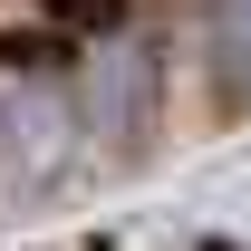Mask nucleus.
<instances>
[{
	"label": "nucleus",
	"instance_id": "obj_1",
	"mask_svg": "<svg viewBox=\"0 0 251 251\" xmlns=\"http://www.w3.org/2000/svg\"><path fill=\"white\" fill-rule=\"evenodd\" d=\"M155 49H145V39H97L87 49V126L97 135H145V116H155Z\"/></svg>",
	"mask_w": 251,
	"mask_h": 251
},
{
	"label": "nucleus",
	"instance_id": "obj_2",
	"mask_svg": "<svg viewBox=\"0 0 251 251\" xmlns=\"http://www.w3.org/2000/svg\"><path fill=\"white\" fill-rule=\"evenodd\" d=\"M68 155V106H58V87H20V97H0V164H20V174H49V164Z\"/></svg>",
	"mask_w": 251,
	"mask_h": 251
},
{
	"label": "nucleus",
	"instance_id": "obj_3",
	"mask_svg": "<svg viewBox=\"0 0 251 251\" xmlns=\"http://www.w3.org/2000/svg\"><path fill=\"white\" fill-rule=\"evenodd\" d=\"M213 77H222V97H251V0L213 10Z\"/></svg>",
	"mask_w": 251,
	"mask_h": 251
}]
</instances>
